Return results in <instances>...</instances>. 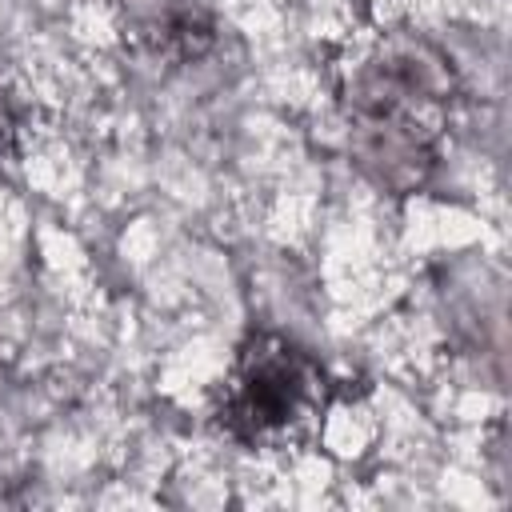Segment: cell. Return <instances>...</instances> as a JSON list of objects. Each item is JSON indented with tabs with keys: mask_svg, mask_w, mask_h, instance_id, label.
<instances>
[{
	"mask_svg": "<svg viewBox=\"0 0 512 512\" xmlns=\"http://www.w3.org/2000/svg\"><path fill=\"white\" fill-rule=\"evenodd\" d=\"M336 100L352 160L388 192L416 188L456 108V68L416 28H376L336 64Z\"/></svg>",
	"mask_w": 512,
	"mask_h": 512,
	"instance_id": "obj_1",
	"label": "cell"
},
{
	"mask_svg": "<svg viewBox=\"0 0 512 512\" xmlns=\"http://www.w3.org/2000/svg\"><path fill=\"white\" fill-rule=\"evenodd\" d=\"M328 408L320 360L280 332L248 336L224 376L216 420L228 440L252 452L304 444Z\"/></svg>",
	"mask_w": 512,
	"mask_h": 512,
	"instance_id": "obj_2",
	"label": "cell"
},
{
	"mask_svg": "<svg viewBox=\"0 0 512 512\" xmlns=\"http://www.w3.org/2000/svg\"><path fill=\"white\" fill-rule=\"evenodd\" d=\"M128 36L172 64H188L212 48V16L204 0H124Z\"/></svg>",
	"mask_w": 512,
	"mask_h": 512,
	"instance_id": "obj_3",
	"label": "cell"
},
{
	"mask_svg": "<svg viewBox=\"0 0 512 512\" xmlns=\"http://www.w3.org/2000/svg\"><path fill=\"white\" fill-rule=\"evenodd\" d=\"M20 132H24V124H20V108L12 104V96L0 92V164L16 156V148H20Z\"/></svg>",
	"mask_w": 512,
	"mask_h": 512,
	"instance_id": "obj_4",
	"label": "cell"
}]
</instances>
